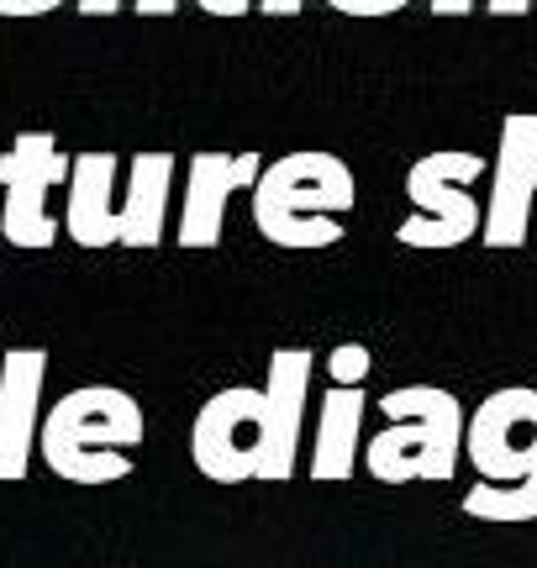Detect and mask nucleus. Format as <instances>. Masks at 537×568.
I'll list each match as a JSON object with an SVG mask.
<instances>
[{"instance_id":"obj_1","label":"nucleus","mask_w":537,"mask_h":568,"mask_svg":"<svg viewBox=\"0 0 537 568\" xmlns=\"http://www.w3.org/2000/svg\"><path fill=\"white\" fill-rule=\"evenodd\" d=\"M143 443V406L116 385H80L42 416L38 453L69 485H116Z\"/></svg>"},{"instance_id":"obj_2","label":"nucleus","mask_w":537,"mask_h":568,"mask_svg":"<svg viewBox=\"0 0 537 568\" xmlns=\"http://www.w3.org/2000/svg\"><path fill=\"white\" fill-rule=\"evenodd\" d=\"M358 184L337 153H285L253 184V226L274 247L343 243V211H353Z\"/></svg>"},{"instance_id":"obj_3","label":"nucleus","mask_w":537,"mask_h":568,"mask_svg":"<svg viewBox=\"0 0 537 568\" xmlns=\"http://www.w3.org/2000/svg\"><path fill=\"white\" fill-rule=\"evenodd\" d=\"M385 432L369 437L364 464L379 485H412V479H454L464 458V406L454 389L437 385H406L379 400Z\"/></svg>"},{"instance_id":"obj_4","label":"nucleus","mask_w":537,"mask_h":568,"mask_svg":"<svg viewBox=\"0 0 537 568\" xmlns=\"http://www.w3.org/2000/svg\"><path fill=\"white\" fill-rule=\"evenodd\" d=\"M190 458L211 485H243L264 479L268 468V406L264 389L232 385L216 389L190 432Z\"/></svg>"},{"instance_id":"obj_5","label":"nucleus","mask_w":537,"mask_h":568,"mask_svg":"<svg viewBox=\"0 0 537 568\" xmlns=\"http://www.w3.org/2000/svg\"><path fill=\"white\" fill-rule=\"evenodd\" d=\"M479 174H485L479 153H454V148H443V153L416 159L412 174H406V195H412L416 216L401 222L395 237L406 247L469 243L479 232V205H475V195H469V180H479Z\"/></svg>"},{"instance_id":"obj_6","label":"nucleus","mask_w":537,"mask_h":568,"mask_svg":"<svg viewBox=\"0 0 537 568\" xmlns=\"http://www.w3.org/2000/svg\"><path fill=\"white\" fill-rule=\"evenodd\" d=\"M464 453L479 468V485H527L537 479V389L511 385L485 395L464 422Z\"/></svg>"},{"instance_id":"obj_7","label":"nucleus","mask_w":537,"mask_h":568,"mask_svg":"<svg viewBox=\"0 0 537 568\" xmlns=\"http://www.w3.org/2000/svg\"><path fill=\"white\" fill-rule=\"evenodd\" d=\"M69 169H74V159L59 153V142L48 132H21L11 142V153H0V190H6L0 232L11 247H53L59 226H53L42 201L59 180H69Z\"/></svg>"},{"instance_id":"obj_8","label":"nucleus","mask_w":537,"mask_h":568,"mask_svg":"<svg viewBox=\"0 0 537 568\" xmlns=\"http://www.w3.org/2000/svg\"><path fill=\"white\" fill-rule=\"evenodd\" d=\"M537 201V111H511L500 122V153H496V180H490V205L479 237L485 247H521L527 222H533Z\"/></svg>"},{"instance_id":"obj_9","label":"nucleus","mask_w":537,"mask_h":568,"mask_svg":"<svg viewBox=\"0 0 537 568\" xmlns=\"http://www.w3.org/2000/svg\"><path fill=\"white\" fill-rule=\"evenodd\" d=\"M264 174L259 153H195L185 169V211H180V247H216L227 201L237 190H253Z\"/></svg>"},{"instance_id":"obj_10","label":"nucleus","mask_w":537,"mask_h":568,"mask_svg":"<svg viewBox=\"0 0 537 568\" xmlns=\"http://www.w3.org/2000/svg\"><path fill=\"white\" fill-rule=\"evenodd\" d=\"M42 374L48 353L42 347H11L0 358V485L27 479L32 447H38V406H42Z\"/></svg>"},{"instance_id":"obj_11","label":"nucleus","mask_w":537,"mask_h":568,"mask_svg":"<svg viewBox=\"0 0 537 568\" xmlns=\"http://www.w3.org/2000/svg\"><path fill=\"white\" fill-rule=\"evenodd\" d=\"M311 347H274L268 353V468L264 479H290L295 474V453H301V416H306V389H311Z\"/></svg>"},{"instance_id":"obj_12","label":"nucleus","mask_w":537,"mask_h":568,"mask_svg":"<svg viewBox=\"0 0 537 568\" xmlns=\"http://www.w3.org/2000/svg\"><path fill=\"white\" fill-rule=\"evenodd\" d=\"M116 153H80L69 169V237L80 247H111L116 243Z\"/></svg>"},{"instance_id":"obj_13","label":"nucleus","mask_w":537,"mask_h":568,"mask_svg":"<svg viewBox=\"0 0 537 568\" xmlns=\"http://www.w3.org/2000/svg\"><path fill=\"white\" fill-rule=\"evenodd\" d=\"M169 180H174V153H138L126 201L116 211V243L126 247H159L169 216Z\"/></svg>"},{"instance_id":"obj_14","label":"nucleus","mask_w":537,"mask_h":568,"mask_svg":"<svg viewBox=\"0 0 537 568\" xmlns=\"http://www.w3.org/2000/svg\"><path fill=\"white\" fill-rule=\"evenodd\" d=\"M358 432H364V389L332 385L316 416V437H311V474L316 479H348L353 458H358Z\"/></svg>"},{"instance_id":"obj_15","label":"nucleus","mask_w":537,"mask_h":568,"mask_svg":"<svg viewBox=\"0 0 537 568\" xmlns=\"http://www.w3.org/2000/svg\"><path fill=\"white\" fill-rule=\"evenodd\" d=\"M332 385H343V389H358L364 379H369V368H374V358H369V347L364 343H343V347H332Z\"/></svg>"},{"instance_id":"obj_16","label":"nucleus","mask_w":537,"mask_h":568,"mask_svg":"<svg viewBox=\"0 0 537 568\" xmlns=\"http://www.w3.org/2000/svg\"><path fill=\"white\" fill-rule=\"evenodd\" d=\"M332 11H343V17H395V11H406L412 0H327Z\"/></svg>"},{"instance_id":"obj_17","label":"nucleus","mask_w":537,"mask_h":568,"mask_svg":"<svg viewBox=\"0 0 537 568\" xmlns=\"http://www.w3.org/2000/svg\"><path fill=\"white\" fill-rule=\"evenodd\" d=\"M63 0H0V17H48Z\"/></svg>"},{"instance_id":"obj_18","label":"nucleus","mask_w":537,"mask_h":568,"mask_svg":"<svg viewBox=\"0 0 537 568\" xmlns=\"http://www.w3.org/2000/svg\"><path fill=\"white\" fill-rule=\"evenodd\" d=\"M253 0H201V11H211V17H249Z\"/></svg>"},{"instance_id":"obj_19","label":"nucleus","mask_w":537,"mask_h":568,"mask_svg":"<svg viewBox=\"0 0 537 568\" xmlns=\"http://www.w3.org/2000/svg\"><path fill=\"white\" fill-rule=\"evenodd\" d=\"M533 0H490V17H527Z\"/></svg>"},{"instance_id":"obj_20","label":"nucleus","mask_w":537,"mask_h":568,"mask_svg":"<svg viewBox=\"0 0 537 568\" xmlns=\"http://www.w3.org/2000/svg\"><path fill=\"white\" fill-rule=\"evenodd\" d=\"M437 17H469L475 11V0H433Z\"/></svg>"},{"instance_id":"obj_21","label":"nucleus","mask_w":537,"mask_h":568,"mask_svg":"<svg viewBox=\"0 0 537 568\" xmlns=\"http://www.w3.org/2000/svg\"><path fill=\"white\" fill-rule=\"evenodd\" d=\"M74 6H80V17H111L122 0H74Z\"/></svg>"},{"instance_id":"obj_22","label":"nucleus","mask_w":537,"mask_h":568,"mask_svg":"<svg viewBox=\"0 0 537 568\" xmlns=\"http://www.w3.org/2000/svg\"><path fill=\"white\" fill-rule=\"evenodd\" d=\"M174 6H180V0H138V11H143V17H169Z\"/></svg>"},{"instance_id":"obj_23","label":"nucleus","mask_w":537,"mask_h":568,"mask_svg":"<svg viewBox=\"0 0 537 568\" xmlns=\"http://www.w3.org/2000/svg\"><path fill=\"white\" fill-rule=\"evenodd\" d=\"M264 11L268 17H295V11H301V0H264Z\"/></svg>"}]
</instances>
